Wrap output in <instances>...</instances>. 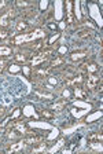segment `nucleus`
Returning a JSON list of instances; mask_svg holds the SVG:
<instances>
[{"label":"nucleus","mask_w":103,"mask_h":154,"mask_svg":"<svg viewBox=\"0 0 103 154\" xmlns=\"http://www.w3.org/2000/svg\"><path fill=\"white\" fill-rule=\"evenodd\" d=\"M25 146H28V144L25 143V140H18L17 143H11L10 147L6 149V153H17V151H21L22 149H25Z\"/></svg>","instance_id":"obj_6"},{"label":"nucleus","mask_w":103,"mask_h":154,"mask_svg":"<svg viewBox=\"0 0 103 154\" xmlns=\"http://www.w3.org/2000/svg\"><path fill=\"white\" fill-rule=\"evenodd\" d=\"M68 105V99H56L54 103H51V107L52 110H55V112H62V110L65 109V106Z\"/></svg>","instance_id":"obj_8"},{"label":"nucleus","mask_w":103,"mask_h":154,"mask_svg":"<svg viewBox=\"0 0 103 154\" xmlns=\"http://www.w3.org/2000/svg\"><path fill=\"white\" fill-rule=\"evenodd\" d=\"M13 55V47L7 44H0V58H10Z\"/></svg>","instance_id":"obj_10"},{"label":"nucleus","mask_w":103,"mask_h":154,"mask_svg":"<svg viewBox=\"0 0 103 154\" xmlns=\"http://www.w3.org/2000/svg\"><path fill=\"white\" fill-rule=\"evenodd\" d=\"M36 95L40 96V98H47V99H52V95L51 94H47V92H40L39 90L36 91Z\"/></svg>","instance_id":"obj_20"},{"label":"nucleus","mask_w":103,"mask_h":154,"mask_svg":"<svg viewBox=\"0 0 103 154\" xmlns=\"http://www.w3.org/2000/svg\"><path fill=\"white\" fill-rule=\"evenodd\" d=\"M15 17H17V10L14 8V6L7 7L3 13L0 14V28L7 29L11 25V21L15 19Z\"/></svg>","instance_id":"obj_2"},{"label":"nucleus","mask_w":103,"mask_h":154,"mask_svg":"<svg viewBox=\"0 0 103 154\" xmlns=\"http://www.w3.org/2000/svg\"><path fill=\"white\" fill-rule=\"evenodd\" d=\"M10 36V30L8 29H4V28H0V40H4Z\"/></svg>","instance_id":"obj_16"},{"label":"nucleus","mask_w":103,"mask_h":154,"mask_svg":"<svg viewBox=\"0 0 103 154\" xmlns=\"http://www.w3.org/2000/svg\"><path fill=\"white\" fill-rule=\"evenodd\" d=\"M102 132H93L88 135V142H102Z\"/></svg>","instance_id":"obj_14"},{"label":"nucleus","mask_w":103,"mask_h":154,"mask_svg":"<svg viewBox=\"0 0 103 154\" xmlns=\"http://www.w3.org/2000/svg\"><path fill=\"white\" fill-rule=\"evenodd\" d=\"M88 55V52L87 51H74V52H71L70 55H69V59L70 61H73V62H76V61H81V59H84V58Z\"/></svg>","instance_id":"obj_12"},{"label":"nucleus","mask_w":103,"mask_h":154,"mask_svg":"<svg viewBox=\"0 0 103 154\" xmlns=\"http://www.w3.org/2000/svg\"><path fill=\"white\" fill-rule=\"evenodd\" d=\"M62 144H63V140L61 139V140H59V143H58V146H55V147H54V149H51L50 151H56V150H58V147H61Z\"/></svg>","instance_id":"obj_23"},{"label":"nucleus","mask_w":103,"mask_h":154,"mask_svg":"<svg viewBox=\"0 0 103 154\" xmlns=\"http://www.w3.org/2000/svg\"><path fill=\"white\" fill-rule=\"evenodd\" d=\"M63 63H65V58L59 55V57H56V58H54V59L50 61L48 66L51 67V69H55V67H59L61 65H63Z\"/></svg>","instance_id":"obj_13"},{"label":"nucleus","mask_w":103,"mask_h":154,"mask_svg":"<svg viewBox=\"0 0 103 154\" xmlns=\"http://www.w3.org/2000/svg\"><path fill=\"white\" fill-rule=\"evenodd\" d=\"M102 83L99 77L96 74H88V80H87V88L88 90H93V88H96L98 84Z\"/></svg>","instance_id":"obj_7"},{"label":"nucleus","mask_w":103,"mask_h":154,"mask_svg":"<svg viewBox=\"0 0 103 154\" xmlns=\"http://www.w3.org/2000/svg\"><path fill=\"white\" fill-rule=\"evenodd\" d=\"M0 151H2V149H0Z\"/></svg>","instance_id":"obj_24"},{"label":"nucleus","mask_w":103,"mask_h":154,"mask_svg":"<svg viewBox=\"0 0 103 154\" xmlns=\"http://www.w3.org/2000/svg\"><path fill=\"white\" fill-rule=\"evenodd\" d=\"M76 37L81 38V40H87V38H91V37H92V30H88V29L80 28L77 32H76Z\"/></svg>","instance_id":"obj_9"},{"label":"nucleus","mask_w":103,"mask_h":154,"mask_svg":"<svg viewBox=\"0 0 103 154\" xmlns=\"http://www.w3.org/2000/svg\"><path fill=\"white\" fill-rule=\"evenodd\" d=\"M47 36L44 29L41 28H36L35 30H29V32H25V33H21L18 36H14L11 38V44L15 45V47H23L26 44H30V43H36V42H40L43 38Z\"/></svg>","instance_id":"obj_1"},{"label":"nucleus","mask_w":103,"mask_h":154,"mask_svg":"<svg viewBox=\"0 0 103 154\" xmlns=\"http://www.w3.org/2000/svg\"><path fill=\"white\" fill-rule=\"evenodd\" d=\"M43 139H44L43 135H36V134H33V132H30L23 140H25V143L28 144V146H36V144L41 143Z\"/></svg>","instance_id":"obj_4"},{"label":"nucleus","mask_w":103,"mask_h":154,"mask_svg":"<svg viewBox=\"0 0 103 154\" xmlns=\"http://www.w3.org/2000/svg\"><path fill=\"white\" fill-rule=\"evenodd\" d=\"M74 92H76V96H77V98H85V96H87V94L84 92V90L81 87H77Z\"/></svg>","instance_id":"obj_17"},{"label":"nucleus","mask_w":103,"mask_h":154,"mask_svg":"<svg viewBox=\"0 0 103 154\" xmlns=\"http://www.w3.org/2000/svg\"><path fill=\"white\" fill-rule=\"evenodd\" d=\"M41 116H43V117H45V119H48V120H52L55 117L54 113L48 112V110H41Z\"/></svg>","instance_id":"obj_19"},{"label":"nucleus","mask_w":103,"mask_h":154,"mask_svg":"<svg viewBox=\"0 0 103 154\" xmlns=\"http://www.w3.org/2000/svg\"><path fill=\"white\" fill-rule=\"evenodd\" d=\"M32 26H33L32 22H29V21H25V19H21L20 22H17L15 29H17V32L25 33V32H29L30 29H32Z\"/></svg>","instance_id":"obj_5"},{"label":"nucleus","mask_w":103,"mask_h":154,"mask_svg":"<svg viewBox=\"0 0 103 154\" xmlns=\"http://www.w3.org/2000/svg\"><path fill=\"white\" fill-rule=\"evenodd\" d=\"M10 127L14 129V131H17L18 134L21 135V138H22L23 135H29L30 131H29V127L25 124V122L22 121V120H18V121H14L10 124Z\"/></svg>","instance_id":"obj_3"},{"label":"nucleus","mask_w":103,"mask_h":154,"mask_svg":"<svg viewBox=\"0 0 103 154\" xmlns=\"http://www.w3.org/2000/svg\"><path fill=\"white\" fill-rule=\"evenodd\" d=\"M8 59H10V58H0V74L3 73L6 66L8 65Z\"/></svg>","instance_id":"obj_15"},{"label":"nucleus","mask_w":103,"mask_h":154,"mask_svg":"<svg viewBox=\"0 0 103 154\" xmlns=\"http://www.w3.org/2000/svg\"><path fill=\"white\" fill-rule=\"evenodd\" d=\"M7 7H8V3L4 2V0H0V11H4Z\"/></svg>","instance_id":"obj_22"},{"label":"nucleus","mask_w":103,"mask_h":154,"mask_svg":"<svg viewBox=\"0 0 103 154\" xmlns=\"http://www.w3.org/2000/svg\"><path fill=\"white\" fill-rule=\"evenodd\" d=\"M45 149H47V143H41V146H39V147L36 149H32L33 153H37V151H44Z\"/></svg>","instance_id":"obj_21"},{"label":"nucleus","mask_w":103,"mask_h":154,"mask_svg":"<svg viewBox=\"0 0 103 154\" xmlns=\"http://www.w3.org/2000/svg\"><path fill=\"white\" fill-rule=\"evenodd\" d=\"M13 6L17 11H22V10H26V8H29V7L35 6V3H30V2H20V0H18V2H15Z\"/></svg>","instance_id":"obj_11"},{"label":"nucleus","mask_w":103,"mask_h":154,"mask_svg":"<svg viewBox=\"0 0 103 154\" xmlns=\"http://www.w3.org/2000/svg\"><path fill=\"white\" fill-rule=\"evenodd\" d=\"M88 146H89L91 149H95V150H102V144H100V142H89Z\"/></svg>","instance_id":"obj_18"}]
</instances>
